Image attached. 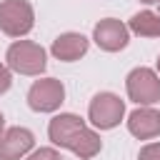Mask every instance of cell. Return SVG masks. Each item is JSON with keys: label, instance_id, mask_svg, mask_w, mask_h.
<instances>
[{"label": "cell", "instance_id": "obj_3", "mask_svg": "<svg viewBox=\"0 0 160 160\" xmlns=\"http://www.w3.org/2000/svg\"><path fill=\"white\" fill-rule=\"evenodd\" d=\"M0 30L20 38L32 30V8L25 0H2L0 2Z\"/></svg>", "mask_w": 160, "mask_h": 160}, {"label": "cell", "instance_id": "obj_8", "mask_svg": "<svg viewBox=\"0 0 160 160\" xmlns=\"http://www.w3.org/2000/svg\"><path fill=\"white\" fill-rule=\"evenodd\" d=\"M32 132L28 128H10L0 138V160H20L32 148Z\"/></svg>", "mask_w": 160, "mask_h": 160}, {"label": "cell", "instance_id": "obj_10", "mask_svg": "<svg viewBox=\"0 0 160 160\" xmlns=\"http://www.w3.org/2000/svg\"><path fill=\"white\" fill-rule=\"evenodd\" d=\"M50 50H52V55H55L58 60L72 62V60H78L80 55L88 52V38L80 35V32H65V35H60V38L52 42Z\"/></svg>", "mask_w": 160, "mask_h": 160}, {"label": "cell", "instance_id": "obj_12", "mask_svg": "<svg viewBox=\"0 0 160 160\" xmlns=\"http://www.w3.org/2000/svg\"><path fill=\"white\" fill-rule=\"evenodd\" d=\"M28 160H62V158H60V152L52 150V148H40V150H35Z\"/></svg>", "mask_w": 160, "mask_h": 160}, {"label": "cell", "instance_id": "obj_7", "mask_svg": "<svg viewBox=\"0 0 160 160\" xmlns=\"http://www.w3.org/2000/svg\"><path fill=\"white\" fill-rule=\"evenodd\" d=\"M92 38H95V42L102 50L115 52V50H122L128 45V28L120 20H115V18H105V20H100L95 25Z\"/></svg>", "mask_w": 160, "mask_h": 160}, {"label": "cell", "instance_id": "obj_4", "mask_svg": "<svg viewBox=\"0 0 160 160\" xmlns=\"http://www.w3.org/2000/svg\"><path fill=\"white\" fill-rule=\"evenodd\" d=\"M128 95L138 105H152L160 100V78L150 68H135L128 75Z\"/></svg>", "mask_w": 160, "mask_h": 160}, {"label": "cell", "instance_id": "obj_1", "mask_svg": "<svg viewBox=\"0 0 160 160\" xmlns=\"http://www.w3.org/2000/svg\"><path fill=\"white\" fill-rule=\"evenodd\" d=\"M48 132H50V140L55 145L72 150L82 160H88V158L100 152V138L72 112L55 115L50 120V125H48Z\"/></svg>", "mask_w": 160, "mask_h": 160}, {"label": "cell", "instance_id": "obj_5", "mask_svg": "<svg viewBox=\"0 0 160 160\" xmlns=\"http://www.w3.org/2000/svg\"><path fill=\"white\" fill-rule=\"evenodd\" d=\"M122 112H125V102L118 95H112V92H100L90 102V120L100 130L115 128L122 120Z\"/></svg>", "mask_w": 160, "mask_h": 160}, {"label": "cell", "instance_id": "obj_14", "mask_svg": "<svg viewBox=\"0 0 160 160\" xmlns=\"http://www.w3.org/2000/svg\"><path fill=\"white\" fill-rule=\"evenodd\" d=\"M10 80H12V78H10V70H8L5 65H0V95L10 88Z\"/></svg>", "mask_w": 160, "mask_h": 160}, {"label": "cell", "instance_id": "obj_17", "mask_svg": "<svg viewBox=\"0 0 160 160\" xmlns=\"http://www.w3.org/2000/svg\"><path fill=\"white\" fill-rule=\"evenodd\" d=\"M158 70H160V58H158Z\"/></svg>", "mask_w": 160, "mask_h": 160}, {"label": "cell", "instance_id": "obj_11", "mask_svg": "<svg viewBox=\"0 0 160 160\" xmlns=\"http://www.w3.org/2000/svg\"><path fill=\"white\" fill-rule=\"evenodd\" d=\"M130 30L140 38H158L160 35V15L152 10H142L130 18Z\"/></svg>", "mask_w": 160, "mask_h": 160}, {"label": "cell", "instance_id": "obj_16", "mask_svg": "<svg viewBox=\"0 0 160 160\" xmlns=\"http://www.w3.org/2000/svg\"><path fill=\"white\" fill-rule=\"evenodd\" d=\"M0 132H2V115H0Z\"/></svg>", "mask_w": 160, "mask_h": 160}, {"label": "cell", "instance_id": "obj_13", "mask_svg": "<svg viewBox=\"0 0 160 160\" xmlns=\"http://www.w3.org/2000/svg\"><path fill=\"white\" fill-rule=\"evenodd\" d=\"M138 160H160V142H150L140 150V158Z\"/></svg>", "mask_w": 160, "mask_h": 160}, {"label": "cell", "instance_id": "obj_9", "mask_svg": "<svg viewBox=\"0 0 160 160\" xmlns=\"http://www.w3.org/2000/svg\"><path fill=\"white\" fill-rule=\"evenodd\" d=\"M128 130L140 140H150L160 135V112L152 108H138L128 118Z\"/></svg>", "mask_w": 160, "mask_h": 160}, {"label": "cell", "instance_id": "obj_2", "mask_svg": "<svg viewBox=\"0 0 160 160\" xmlns=\"http://www.w3.org/2000/svg\"><path fill=\"white\" fill-rule=\"evenodd\" d=\"M8 65L22 75H38L45 70V50L38 42L18 40L8 48Z\"/></svg>", "mask_w": 160, "mask_h": 160}, {"label": "cell", "instance_id": "obj_6", "mask_svg": "<svg viewBox=\"0 0 160 160\" xmlns=\"http://www.w3.org/2000/svg\"><path fill=\"white\" fill-rule=\"evenodd\" d=\"M62 98H65L62 82L55 78H45V80L32 82V88L28 92V105L38 112H52L55 108H60Z\"/></svg>", "mask_w": 160, "mask_h": 160}, {"label": "cell", "instance_id": "obj_15", "mask_svg": "<svg viewBox=\"0 0 160 160\" xmlns=\"http://www.w3.org/2000/svg\"><path fill=\"white\" fill-rule=\"evenodd\" d=\"M140 2H160V0H140Z\"/></svg>", "mask_w": 160, "mask_h": 160}]
</instances>
